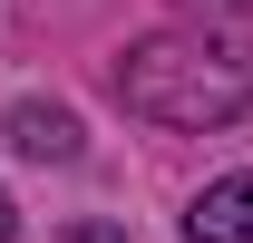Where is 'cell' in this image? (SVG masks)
<instances>
[{"instance_id": "5b68a950", "label": "cell", "mask_w": 253, "mask_h": 243, "mask_svg": "<svg viewBox=\"0 0 253 243\" xmlns=\"http://www.w3.org/2000/svg\"><path fill=\"white\" fill-rule=\"evenodd\" d=\"M0 243H10V195H0Z\"/></svg>"}, {"instance_id": "277c9868", "label": "cell", "mask_w": 253, "mask_h": 243, "mask_svg": "<svg viewBox=\"0 0 253 243\" xmlns=\"http://www.w3.org/2000/svg\"><path fill=\"white\" fill-rule=\"evenodd\" d=\"M185 20H234V10H253V0H175Z\"/></svg>"}, {"instance_id": "7a4b0ae2", "label": "cell", "mask_w": 253, "mask_h": 243, "mask_svg": "<svg viewBox=\"0 0 253 243\" xmlns=\"http://www.w3.org/2000/svg\"><path fill=\"white\" fill-rule=\"evenodd\" d=\"M185 243H253V175H224L195 195L185 214Z\"/></svg>"}, {"instance_id": "6da1fadb", "label": "cell", "mask_w": 253, "mask_h": 243, "mask_svg": "<svg viewBox=\"0 0 253 243\" xmlns=\"http://www.w3.org/2000/svg\"><path fill=\"white\" fill-rule=\"evenodd\" d=\"M117 107L146 117V126L205 136V126L253 107V49L224 39V30H156V39H136L117 59Z\"/></svg>"}, {"instance_id": "3957f363", "label": "cell", "mask_w": 253, "mask_h": 243, "mask_svg": "<svg viewBox=\"0 0 253 243\" xmlns=\"http://www.w3.org/2000/svg\"><path fill=\"white\" fill-rule=\"evenodd\" d=\"M10 146L68 165V156H78V117H68V107H10Z\"/></svg>"}]
</instances>
